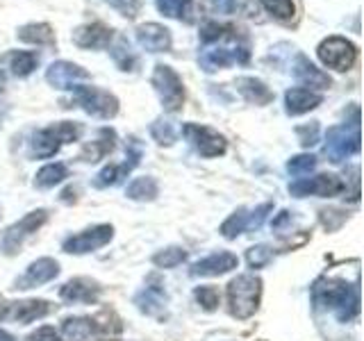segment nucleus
Here are the masks:
<instances>
[{
    "label": "nucleus",
    "instance_id": "nucleus-31",
    "mask_svg": "<svg viewBox=\"0 0 364 341\" xmlns=\"http://www.w3.org/2000/svg\"><path fill=\"white\" fill-rule=\"evenodd\" d=\"M244 230H248V210H237L230 219L221 225V234L225 239H237Z\"/></svg>",
    "mask_w": 364,
    "mask_h": 341
},
{
    "label": "nucleus",
    "instance_id": "nucleus-10",
    "mask_svg": "<svg viewBox=\"0 0 364 341\" xmlns=\"http://www.w3.org/2000/svg\"><path fill=\"white\" fill-rule=\"evenodd\" d=\"M341 191H344V182H341L337 175H330V173L316 175V178H310V180L301 178L299 182L289 185V193L296 198H305V196L333 198V196H339Z\"/></svg>",
    "mask_w": 364,
    "mask_h": 341
},
{
    "label": "nucleus",
    "instance_id": "nucleus-18",
    "mask_svg": "<svg viewBox=\"0 0 364 341\" xmlns=\"http://www.w3.org/2000/svg\"><path fill=\"white\" fill-rule=\"evenodd\" d=\"M112 41V30L102 23H89L73 32V43L80 48H105Z\"/></svg>",
    "mask_w": 364,
    "mask_h": 341
},
{
    "label": "nucleus",
    "instance_id": "nucleus-36",
    "mask_svg": "<svg viewBox=\"0 0 364 341\" xmlns=\"http://www.w3.org/2000/svg\"><path fill=\"white\" fill-rule=\"evenodd\" d=\"M262 5H264L273 16H276L278 21H291L294 18V3L291 0H259Z\"/></svg>",
    "mask_w": 364,
    "mask_h": 341
},
{
    "label": "nucleus",
    "instance_id": "nucleus-28",
    "mask_svg": "<svg viewBox=\"0 0 364 341\" xmlns=\"http://www.w3.org/2000/svg\"><path fill=\"white\" fill-rule=\"evenodd\" d=\"M66 175H68V170L64 164H46L37 173V178H34V185L41 189H50L55 185H60Z\"/></svg>",
    "mask_w": 364,
    "mask_h": 341
},
{
    "label": "nucleus",
    "instance_id": "nucleus-1",
    "mask_svg": "<svg viewBox=\"0 0 364 341\" xmlns=\"http://www.w3.org/2000/svg\"><path fill=\"white\" fill-rule=\"evenodd\" d=\"M312 298L316 305L333 310L341 323L355 318L360 312L358 284H346L344 280H318L312 289Z\"/></svg>",
    "mask_w": 364,
    "mask_h": 341
},
{
    "label": "nucleus",
    "instance_id": "nucleus-17",
    "mask_svg": "<svg viewBox=\"0 0 364 341\" xmlns=\"http://www.w3.org/2000/svg\"><path fill=\"white\" fill-rule=\"evenodd\" d=\"M136 41H139L148 53H164L171 48V32L157 23H146L136 28Z\"/></svg>",
    "mask_w": 364,
    "mask_h": 341
},
{
    "label": "nucleus",
    "instance_id": "nucleus-33",
    "mask_svg": "<svg viewBox=\"0 0 364 341\" xmlns=\"http://www.w3.org/2000/svg\"><path fill=\"white\" fill-rule=\"evenodd\" d=\"M102 136L105 139L102 141H94L91 146H87L85 148V153H82V159L85 162H98V159L102 157V155H107L112 148H114V132H109V130H102Z\"/></svg>",
    "mask_w": 364,
    "mask_h": 341
},
{
    "label": "nucleus",
    "instance_id": "nucleus-9",
    "mask_svg": "<svg viewBox=\"0 0 364 341\" xmlns=\"http://www.w3.org/2000/svg\"><path fill=\"white\" fill-rule=\"evenodd\" d=\"M316 53H318V60H321L326 66L335 68V71H348L358 60V48L341 37H330V39L321 41Z\"/></svg>",
    "mask_w": 364,
    "mask_h": 341
},
{
    "label": "nucleus",
    "instance_id": "nucleus-24",
    "mask_svg": "<svg viewBox=\"0 0 364 341\" xmlns=\"http://www.w3.org/2000/svg\"><path fill=\"white\" fill-rule=\"evenodd\" d=\"M62 332H64L66 341H91V337H96L91 318H82V316L64 318Z\"/></svg>",
    "mask_w": 364,
    "mask_h": 341
},
{
    "label": "nucleus",
    "instance_id": "nucleus-23",
    "mask_svg": "<svg viewBox=\"0 0 364 341\" xmlns=\"http://www.w3.org/2000/svg\"><path fill=\"white\" fill-rule=\"evenodd\" d=\"M91 325H94V335L102 341H114L119 335H121V321H119V316L105 310V312H100L98 316L91 318Z\"/></svg>",
    "mask_w": 364,
    "mask_h": 341
},
{
    "label": "nucleus",
    "instance_id": "nucleus-42",
    "mask_svg": "<svg viewBox=\"0 0 364 341\" xmlns=\"http://www.w3.org/2000/svg\"><path fill=\"white\" fill-rule=\"evenodd\" d=\"M28 341H62V339H60V335L55 332V328L43 325V328L37 330V332H32L28 337Z\"/></svg>",
    "mask_w": 364,
    "mask_h": 341
},
{
    "label": "nucleus",
    "instance_id": "nucleus-34",
    "mask_svg": "<svg viewBox=\"0 0 364 341\" xmlns=\"http://www.w3.org/2000/svg\"><path fill=\"white\" fill-rule=\"evenodd\" d=\"M187 259V253L182 248L173 246V248H166L162 250V253H157L153 257V264L159 266V269H176L178 264H182V261Z\"/></svg>",
    "mask_w": 364,
    "mask_h": 341
},
{
    "label": "nucleus",
    "instance_id": "nucleus-16",
    "mask_svg": "<svg viewBox=\"0 0 364 341\" xmlns=\"http://www.w3.org/2000/svg\"><path fill=\"white\" fill-rule=\"evenodd\" d=\"M102 287L96 280H89V278H75L71 282H66L64 287L60 289V296L66 303H85L91 305L98 301Z\"/></svg>",
    "mask_w": 364,
    "mask_h": 341
},
{
    "label": "nucleus",
    "instance_id": "nucleus-15",
    "mask_svg": "<svg viewBox=\"0 0 364 341\" xmlns=\"http://www.w3.org/2000/svg\"><path fill=\"white\" fill-rule=\"evenodd\" d=\"M46 80L55 89H75L77 82L89 80V73L73 62H53L46 71Z\"/></svg>",
    "mask_w": 364,
    "mask_h": 341
},
{
    "label": "nucleus",
    "instance_id": "nucleus-32",
    "mask_svg": "<svg viewBox=\"0 0 364 341\" xmlns=\"http://www.w3.org/2000/svg\"><path fill=\"white\" fill-rule=\"evenodd\" d=\"M37 62H39V57L34 53H14L9 57L11 71H14V75H18V77L30 75L34 68H37Z\"/></svg>",
    "mask_w": 364,
    "mask_h": 341
},
{
    "label": "nucleus",
    "instance_id": "nucleus-41",
    "mask_svg": "<svg viewBox=\"0 0 364 341\" xmlns=\"http://www.w3.org/2000/svg\"><path fill=\"white\" fill-rule=\"evenodd\" d=\"M107 3H112L125 16H134L139 11V0H107Z\"/></svg>",
    "mask_w": 364,
    "mask_h": 341
},
{
    "label": "nucleus",
    "instance_id": "nucleus-30",
    "mask_svg": "<svg viewBox=\"0 0 364 341\" xmlns=\"http://www.w3.org/2000/svg\"><path fill=\"white\" fill-rule=\"evenodd\" d=\"M136 166V162H125L121 166H105L96 175V187H109V185H117L121 178H125L130 170Z\"/></svg>",
    "mask_w": 364,
    "mask_h": 341
},
{
    "label": "nucleus",
    "instance_id": "nucleus-20",
    "mask_svg": "<svg viewBox=\"0 0 364 341\" xmlns=\"http://www.w3.org/2000/svg\"><path fill=\"white\" fill-rule=\"evenodd\" d=\"M321 100L323 98L310 89H289L287 94H284V105H287L289 117H301V114L321 105Z\"/></svg>",
    "mask_w": 364,
    "mask_h": 341
},
{
    "label": "nucleus",
    "instance_id": "nucleus-19",
    "mask_svg": "<svg viewBox=\"0 0 364 341\" xmlns=\"http://www.w3.org/2000/svg\"><path fill=\"white\" fill-rule=\"evenodd\" d=\"M239 259L232 253H214L191 266V276H223V273L237 269Z\"/></svg>",
    "mask_w": 364,
    "mask_h": 341
},
{
    "label": "nucleus",
    "instance_id": "nucleus-29",
    "mask_svg": "<svg viewBox=\"0 0 364 341\" xmlns=\"http://www.w3.org/2000/svg\"><path fill=\"white\" fill-rule=\"evenodd\" d=\"M155 3L164 16L191 21V0H155Z\"/></svg>",
    "mask_w": 364,
    "mask_h": 341
},
{
    "label": "nucleus",
    "instance_id": "nucleus-8",
    "mask_svg": "<svg viewBox=\"0 0 364 341\" xmlns=\"http://www.w3.org/2000/svg\"><path fill=\"white\" fill-rule=\"evenodd\" d=\"M75 98L91 117L112 119V117H117V112H119L117 96H112L109 91H102L98 87H75Z\"/></svg>",
    "mask_w": 364,
    "mask_h": 341
},
{
    "label": "nucleus",
    "instance_id": "nucleus-12",
    "mask_svg": "<svg viewBox=\"0 0 364 341\" xmlns=\"http://www.w3.org/2000/svg\"><path fill=\"white\" fill-rule=\"evenodd\" d=\"M182 132H185V136L203 157H219L225 153V139L219 132L205 128V125L187 123L185 128H182Z\"/></svg>",
    "mask_w": 364,
    "mask_h": 341
},
{
    "label": "nucleus",
    "instance_id": "nucleus-7",
    "mask_svg": "<svg viewBox=\"0 0 364 341\" xmlns=\"http://www.w3.org/2000/svg\"><path fill=\"white\" fill-rule=\"evenodd\" d=\"M46 219H48V212L46 210H37V212L26 214L18 223H14L3 234V239H0V250H3L5 255H16L21 250V246L26 244V239H30L34 232H37L39 227L46 223Z\"/></svg>",
    "mask_w": 364,
    "mask_h": 341
},
{
    "label": "nucleus",
    "instance_id": "nucleus-38",
    "mask_svg": "<svg viewBox=\"0 0 364 341\" xmlns=\"http://www.w3.org/2000/svg\"><path fill=\"white\" fill-rule=\"evenodd\" d=\"M271 259H273V250L269 246H255V248H250L248 253H246V261H248L250 269L267 266Z\"/></svg>",
    "mask_w": 364,
    "mask_h": 341
},
{
    "label": "nucleus",
    "instance_id": "nucleus-3",
    "mask_svg": "<svg viewBox=\"0 0 364 341\" xmlns=\"http://www.w3.org/2000/svg\"><path fill=\"white\" fill-rule=\"evenodd\" d=\"M262 296V280L257 276H237L228 284V303H230V312L237 318H248L257 312Z\"/></svg>",
    "mask_w": 364,
    "mask_h": 341
},
{
    "label": "nucleus",
    "instance_id": "nucleus-14",
    "mask_svg": "<svg viewBox=\"0 0 364 341\" xmlns=\"http://www.w3.org/2000/svg\"><path fill=\"white\" fill-rule=\"evenodd\" d=\"M60 276V264L50 257H41L26 269V273L16 280V289H32V287H41V284L55 280Z\"/></svg>",
    "mask_w": 364,
    "mask_h": 341
},
{
    "label": "nucleus",
    "instance_id": "nucleus-44",
    "mask_svg": "<svg viewBox=\"0 0 364 341\" xmlns=\"http://www.w3.org/2000/svg\"><path fill=\"white\" fill-rule=\"evenodd\" d=\"M316 123H312V128H299L301 134V144L303 146H314L316 144Z\"/></svg>",
    "mask_w": 364,
    "mask_h": 341
},
{
    "label": "nucleus",
    "instance_id": "nucleus-4",
    "mask_svg": "<svg viewBox=\"0 0 364 341\" xmlns=\"http://www.w3.org/2000/svg\"><path fill=\"white\" fill-rule=\"evenodd\" d=\"M80 134H82V128H80L77 123L64 121V123L50 125V128L39 130L37 134L32 136V155L41 157V159L53 157L62 148V144L75 141Z\"/></svg>",
    "mask_w": 364,
    "mask_h": 341
},
{
    "label": "nucleus",
    "instance_id": "nucleus-26",
    "mask_svg": "<svg viewBox=\"0 0 364 341\" xmlns=\"http://www.w3.org/2000/svg\"><path fill=\"white\" fill-rule=\"evenodd\" d=\"M164 301H166V296L159 287H146V291H141L139 296H136V305H139V310L151 314V316L164 314Z\"/></svg>",
    "mask_w": 364,
    "mask_h": 341
},
{
    "label": "nucleus",
    "instance_id": "nucleus-35",
    "mask_svg": "<svg viewBox=\"0 0 364 341\" xmlns=\"http://www.w3.org/2000/svg\"><path fill=\"white\" fill-rule=\"evenodd\" d=\"M316 166V157L312 155H296L289 159V164H287V170L291 175L296 178H303V175H310L312 170Z\"/></svg>",
    "mask_w": 364,
    "mask_h": 341
},
{
    "label": "nucleus",
    "instance_id": "nucleus-40",
    "mask_svg": "<svg viewBox=\"0 0 364 341\" xmlns=\"http://www.w3.org/2000/svg\"><path fill=\"white\" fill-rule=\"evenodd\" d=\"M151 134L155 136V139L159 141V144H166V146H171L176 141V130H173V125L171 123H166V121H155L153 125H151Z\"/></svg>",
    "mask_w": 364,
    "mask_h": 341
},
{
    "label": "nucleus",
    "instance_id": "nucleus-11",
    "mask_svg": "<svg viewBox=\"0 0 364 341\" xmlns=\"http://www.w3.org/2000/svg\"><path fill=\"white\" fill-rule=\"evenodd\" d=\"M114 237V227L112 225H94L89 230L80 232L75 237H68L64 242V250L73 255H82V253H91V250H98L102 246H107Z\"/></svg>",
    "mask_w": 364,
    "mask_h": 341
},
{
    "label": "nucleus",
    "instance_id": "nucleus-45",
    "mask_svg": "<svg viewBox=\"0 0 364 341\" xmlns=\"http://www.w3.org/2000/svg\"><path fill=\"white\" fill-rule=\"evenodd\" d=\"M214 5L219 11H223V14H230L235 9V0H214Z\"/></svg>",
    "mask_w": 364,
    "mask_h": 341
},
{
    "label": "nucleus",
    "instance_id": "nucleus-6",
    "mask_svg": "<svg viewBox=\"0 0 364 341\" xmlns=\"http://www.w3.org/2000/svg\"><path fill=\"white\" fill-rule=\"evenodd\" d=\"M153 87L166 112H178L185 102V87H182L180 75L171 66L157 64L153 71Z\"/></svg>",
    "mask_w": 364,
    "mask_h": 341
},
{
    "label": "nucleus",
    "instance_id": "nucleus-37",
    "mask_svg": "<svg viewBox=\"0 0 364 341\" xmlns=\"http://www.w3.org/2000/svg\"><path fill=\"white\" fill-rule=\"evenodd\" d=\"M196 301L200 303L203 310L212 312V310H216V307H219L221 293H219V289H216V287H210V284H205V287H198L196 289Z\"/></svg>",
    "mask_w": 364,
    "mask_h": 341
},
{
    "label": "nucleus",
    "instance_id": "nucleus-2",
    "mask_svg": "<svg viewBox=\"0 0 364 341\" xmlns=\"http://www.w3.org/2000/svg\"><path fill=\"white\" fill-rule=\"evenodd\" d=\"M198 62L208 73L219 71V68H225V66H232V64H246L248 48L232 28H225V32L219 39L208 43V48L200 53Z\"/></svg>",
    "mask_w": 364,
    "mask_h": 341
},
{
    "label": "nucleus",
    "instance_id": "nucleus-46",
    "mask_svg": "<svg viewBox=\"0 0 364 341\" xmlns=\"http://www.w3.org/2000/svg\"><path fill=\"white\" fill-rule=\"evenodd\" d=\"M0 341H14V337H11V335H7L5 330H0Z\"/></svg>",
    "mask_w": 364,
    "mask_h": 341
},
{
    "label": "nucleus",
    "instance_id": "nucleus-21",
    "mask_svg": "<svg viewBox=\"0 0 364 341\" xmlns=\"http://www.w3.org/2000/svg\"><path fill=\"white\" fill-rule=\"evenodd\" d=\"M294 75L305 87H316V89L330 87V77L323 71H318V68L303 55H299V60H296V64H294Z\"/></svg>",
    "mask_w": 364,
    "mask_h": 341
},
{
    "label": "nucleus",
    "instance_id": "nucleus-5",
    "mask_svg": "<svg viewBox=\"0 0 364 341\" xmlns=\"http://www.w3.org/2000/svg\"><path fill=\"white\" fill-rule=\"evenodd\" d=\"M360 151V125L358 119L350 125H337L326 134V155L333 164L344 162L346 157Z\"/></svg>",
    "mask_w": 364,
    "mask_h": 341
},
{
    "label": "nucleus",
    "instance_id": "nucleus-43",
    "mask_svg": "<svg viewBox=\"0 0 364 341\" xmlns=\"http://www.w3.org/2000/svg\"><path fill=\"white\" fill-rule=\"evenodd\" d=\"M267 212H271V205H269V202H267V205H262V207H257L255 212H250V214H248V230H255V227H259L262 221H264Z\"/></svg>",
    "mask_w": 364,
    "mask_h": 341
},
{
    "label": "nucleus",
    "instance_id": "nucleus-39",
    "mask_svg": "<svg viewBox=\"0 0 364 341\" xmlns=\"http://www.w3.org/2000/svg\"><path fill=\"white\" fill-rule=\"evenodd\" d=\"M112 55H114V60H117V64L123 68V71H132V66H134V55H132V50H130L128 41H125V39H119L117 48L112 50Z\"/></svg>",
    "mask_w": 364,
    "mask_h": 341
},
{
    "label": "nucleus",
    "instance_id": "nucleus-22",
    "mask_svg": "<svg viewBox=\"0 0 364 341\" xmlns=\"http://www.w3.org/2000/svg\"><path fill=\"white\" fill-rule=\"evenodd\" d=\"M237 91L248 102H253V105H269V102L273 100L271 89L262 82V80H255V77H239L237 80Z\"/></svg>",
    "mask_w": 364,
    "mask_h": 341
},
{
    "label": "nucleus",
    "instance_id": "nucleus-13",
    "mask_svg": "<svg viewBox=\"0 0 364 341\" xmlns=\"http://www.w3.org/2000/svg\"><path fill=\"white\" fill-rule=\"evenodd\" d=\"M53 305L48 301H21V303H7L0 310V318H11L16 323H32L37 318L50 314Z\"/></svg>",
    "mask_w": 364,
    "mask_h": 341
},
{
    "label": "nucleus",
    "instance_id": "nucleus-47",
    "mask_svg": "<svg viewBox=\"0 0 364 341\" xmlns=\"http://www.w3.org/2000/svg\"><path fill=\"white\" fill-rule=\"evenodd\" d=\"M3 85H5V75H3V71H0V89H3Z\"/></svg>",
    "mask_w": 364,
    "mask_h": 341
},
{
    "label": "nucleus",
    "instance_id": "nucleus-27",
    "mask_svg": "<svg viewBox=\"0 0 364 341\" xmlns=\"http://www.w3.org/2000/svg\"><path fill=\"white\" fill-rule=\"evenodd\" d=\"M128 198L130 200H155L157 196V182L153 178H136L130 182V187H128Z\"/></svg>",
    "mask_w": 364,
    "mask_h": 341
},
{
    "label": "nucleus",
    "instance_id": "nucleus-25",
    "mask_svg": "<svg viewBox=\"0 0 364 341\" xmlns=\"http://www.w3.org/2000/svg\"><path fill=\"white\" fill-rule=\"evenodd\" d=\"M18 39L26 43H37V45H53L55 43V32L48 23H30L18 30Z\"/></svg>",
    "mask_w": 364,
    "mask_h": 341
}]
</instances>
